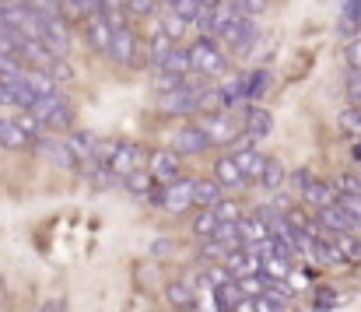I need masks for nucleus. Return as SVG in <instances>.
<instances>
[{"label": "nucleus", "instance_id": "nucleus-1", "mask_svg": "<svg viewBox=\"0 0 361 312\" xmlns=\"http://www.w3.org/2000/svg\"><path fill=\"white\" fill-rule=\"evenodd\" d=\"M225 42L218 35H200L193 46H190V60H193V71L204 74V78H225L228 74V56L221 49Z\"/></svg>", "mask_w": 361, "mask_h": 312}, {"label": "nucleus", "instance_id": "nucleus-2", "mask_svg": "<svg viewBox=\"0 0 361 312\" xmlns=\"http://www.w3.org/2000/svg\"><path fill=\"white\" fill-rule=\"evenodd\" d=\"M221 42H225V49H232L235 56H249L252 53V46L259 42V28H256V21L252 18H245V14H232L225 25H221V35H218Z\"/></svg>", "mask_w": 361, "mask_h": 312}, {"label": "nucleus", "instance_id": "nucleus-3", "mask_svg": "<svg viewBox=\"0 0 361 312\" xmlns=\"http://www.w3.org/2000/svg\"><path fill=\"white\" fill-rule=\"evenodd\" d=\"M109 56H113L116 64H123V67H147V64H151V49L137 39V32H133L130 25L116 28Z\"/></svg>", "mask_w": 361, "mask_h": 312}, {"label": "nucleus", "instance_id": "nucleus-4", "mask_svg": "<svg viewBox=\"0 0 361 312\" xmlns=\"http://www.w3.org/2000/svg\"><path fill=\"white\" fill-rule=\"evenodd\" d=\"M32 112L46 123V130H74V105H71V99H63L60 92L35 99Z\"/></svg>", "mask_w": 361, "mask_h": 312}, {"label": "nucleus", "instance_id": "nucleus-5", "mask_svg": "<svg viewBox=\"0 0 361 312\" xmlns=\"http://www.w3.org/2000/svg\"><path fill=\"white\" fill-rule=\"evenodd\" d=\"M200 130L211 137V148H225L239 137V126L232 119V112H204L200 116Z\"/></svg>", "mask_w": 361, "mask_h": 312}, {"label": "nucleus", "instance_id": "nucleus-6", "mask_svg": "<svg viewBox=\"0 0 361 312\" xmlns=\"http://www.w3.org/2000/svg\"><path fill=\"white\" fill-rule=\"evenodd\" d=\"M35 151H39L49 165H56V169H78V165H81V158L74 155V148H71L67 137H39V140H35Z\"/></svg>", "mask_w": 361, "mask_h": 312}, {"label": "nucleus", "instance_id": "nucleus-7", "mask_svg": "<svg viewBox=\"0 0 361 312\" xmlns=\"http://www.w3.org/2000/svg\"><path fill=\"white\" fill-rule=\"evenodd\" d=\"M151 200L161 204L165 210H172V214H183L186 208H193V179H176L165 190H158Z\"/></svg>", "mask_w": 361, "mask_h": 312}, {"label": "nucleus", "instance_id": "nucleus-8", "mask_svg": "<svg viewBox=\"0 0 361 312\" xmlns=\"http://www.w3.org/2000/svg\"><path fill=\"white\" fill-rule=\"evenodd\" d=\"M169 148L179 151V155H204L211 148V137L200 130V123L197 126H179L176 133H169Z\"/></svg>", "mask_w": 361, "mask_h": 312}, {"label": "nucleus", "instance_id": "nucleus-9", "mask_svg": "<svg viewBox=\"0 0 361 312\" xmlns=\"http://www.w3.org/2000/svg\"><path fill=\"white\" fill-rule=\"evenodd\" d=\"M147 169L154 172V179H158L161 186H169V183L183 179L179 151H172V148H161V151H154V155H151V162H147Z\"/></svg>", "mask_w": 361, "mask_h": 312}, {"label": "nucleus", "instance_id": "nucleus-10", "mask_svg": "<svg viewBox=\"0 0 361 312\" xmlns=\"http://www.w3.org/2000/svg\"><path fill=\"white\" fill-rule=\"evenodd\" d=\"M147 162H151V155L144 151V148H137V144H130V140H120V151H116V158L109 162V169L116 172V176H130V172H137V169H147Z\"/></svg>", "mask_w": 361, "mask_h": 312}, {"label": "nucleus", "instance_id": "nucleus-11", "mask_svg": "<svg viewBox=\"0 0 361 312\" xmlns=\"http://www.w3.org/2000/svg\"><path fill=\"white\" fill-rule=\"evenodd\" d=\"M78 172L85 176V183L92 186V190H113V186H120L123 176H116L106 162H99V158H85L81 165H78Z\"/></svg>", "mask_w": 361, "mask_h": 312}, {"label": "nucleus", "instance_id": "nucleus-12", "mask_svg": "<svg viewBox=\"0 0 361 312\" xmlns=\"http://www.w3.org/2000/svg\"><path fill=\"white\" fill-rule=\"evenodd\" d=\"M225 267L235 274V277H249V274H263V253L252 249V246H239L225 256Z\"/></svg>", "mask_w": 361, "mask_h": 312}, {"label": "nucleus", "instance_id": "nucleus-13", "mask_svg": "<svg viewBox=\"0 0 361 312\" xmlns=\"http://www.w3.org/2000/svg\"><path fill=\"white\" fill-rule=\"evenodd\" d=\"M113 35H116V28L109 25V18H106L102 11H95V14L85 21V39H88L92 49L109 53V49H113Z\"/></svg>", "mask_w": 361, "mask_h": 312}, {"label": "nucleus", "instance_id": "nucleus-14", "mask_svg": "<svg viewBox=\"0 0 361 312\" xmlns=\"http://www.w3.org/2000/svg\"><path fill=\"white\" fill-rule=\"evenodd\" d=\"M0 85H4V92L11 95V102L18 105V109H32L35 99H39V95L32 92V85L25 81V67H21V71H14V74H4V78H0Z\"/></svg>", "mask_w": 361, "mask_h": 312}, {"label": "nucleus", "instance_id": "nucleus-15", "mask_svg": "<svg viewBox=\"0 0 361 312\" xmlns=\"http://www.w3.org/2000/svg\"><path fill=\"white\" fill-rule=\"evenodd\" d=\"M316 224H319L323 232H330V235H337V232H355V214L337 200V204L319 210V221H316Z\"/></svg>", "mask_w": 361, "mask_h": 312}, {"label": "nucleus", "instance_id": "nucleus-16", "mask_svg": "<svg viewBox=\"0 0 361 312\" xmlns=\"http://www.w3.org/2000/svg\"><path fill=\"white\" fill-rule=\"evenodd\" d=\"M67 18H42V39L53 49V56H67L71 53V35H67Z\"/></svg>", "mask_w": 361, "mask_h": 312}, {"label": "nucleus", "instance_id": "nucleus-17", "mask_svg": "<svg viewBox=\"0 0 361 312\" xmlns=\"http://www.w3.org/2000/svg\"><path fill=\"white\" fill-rule=\"evenodd\" d=\"M245 133H249L252 140L270 137V133H274V116H270L263 105L249 102V105H245Z\"/></svg>", "mask_w": 361, "mask_h": 312}, {"label": "nucleus", "instance_id": "nucleus-18", "mask_svg": "<svg viewBox=\"0 0 361 312\" xmlns=\"http://www.w3.org/2000/svg\"><path fill=\"white\" fill-rule=\"evenodd\" d=\"M214 179L225 186V190H242L249 179H245V172L239 169V162L232 158V155H221L218 162H214Z\"/></svg>", "mask_w": 361, "mask_h": 312}, {"label": "nucleus", "instance_id": "nucleus-19", "mask_svg": "<svg viewBox=\"0 0 361 312\" xmlns=\"http://www.w3.org/2000/svg\"><path fill=\"white\" fill-rule=\"evenodd\" d=\"M239 232H242V242L245 246H256V242H267L270 239V221L256 214H242L239 217Z\"/></svg>", "mask_w": 361, "mask_h": 312}, {"label": "nucleus", "instance_id": "nucleus-20", "mask_svg": "<svg viewBox=\"0 0 361 312\" xmlns=\"http://www.w3.org/2000/svg\"><path fill=\"white\" fill-rule=\"evenodd\" d=\"M221 190L225 186L218 179H193V208H218Z\"/></svg>", "mask_w": 361, "mask_h": 312}, {"label": "nucleus", "instance_id": "nucleus-21", "mask_svg": "<svg viewBox=\"0 0 361 312\" xmlns=\"http://www.w3.org/2000/svg\"><path fill=\"white\" fill-rule=\"evenodd\" d=\"M232 158L239 162V169H242V172H245V179H249V183H259V179H263V169H267V158H263V155H259L256 148H242V151H235Z\"/></svg>", "mask_w": 361, "mask_h": 312}, {"label": "nucleus", "instance_id": "nucleus-22", "mask_svg": "<svg viewBox=\"0 0 361 312\" xmlns=\"http://www.w3.org/2000/svg\"><path fill=\"white\" fill-rule=\"evenodd\" d=\"M302 197H305V204L309 208H316V210H323V208H330V204H337V186H330V183H309L305 190H302Z\"/></svg>", "mask_w": 361, "mask_h": 312}, {"label": "nucleus", "instance_id": "nucleus-23", "mask_svg": "<svg viewBox=\"0 0 361 312\" xmlns=\"http://www.w3.org/2000/svg\"><path fill=\"white\" fill-rule=\"evenodd\" d=\"M25 81L32 85V92L42 99V95H56V78L49 74V67H25Z\"/></svg>", "mask_w": 361, "mask_h": 312}, {"label": "nucleus", "instance_id": "nucleus-24", "mask_svg": "<svg viewBox=\"0 0 361 312\" xmlns=\"http://www.w3.org/2000/svg\"><path fill=\"white\" fill-rule=\"evenodd\" d=\"M123 186L133 193V197H154L158 190V179H154V172L151 169H137V172H130L126 179H123Z\"/></svg>", "mask_w": 361, "mask_h": 312}, {"label": "nucleus", "instance_id": "nucleus-25", "mask_svg": "<svg viewBox=\"0 0 361 312\" xmlns=\"http://www.w3.org/2000/svg\"><path fill=\"white\" fill-rule=\"evenodd\" d=\"M154 71H169V74H193V60H190V49L183 46H172L169 56L154 67Z\"/></svg>", "mask_w": 361, "mask_h": 312}, {"label": "nucleus", "instance_id": "nucleus-26", "mask_svg": "<svg viewBox=\"0 0 361 312\" xmlns=\"http://www.w3.org/2000/svg\"><path fill=\"white\" fill-rule=\"evenodd\" d=\"M28 133L14 123V119H0V148H11V151H21V148H28Z\"/></svg>", "mask_w": 361, "mask_h": 312}, {"label": "nucleus", "instance_id": "nucleus-27", "mask_svg": "<svg viewBox=\"0 0 361 312\" xmlns=\"http://www.w3.org/2000/svg\"><path fill=\"white\" fill-rule=\"evenodd\" d=\"M218 224H221L218 210H214V208H200V214L193 217V235H200V239H211V235L218 232Z\"/></svg>", "mask_w": 361, "mask_h": 312}, {"label": "nucleus", "instance_id": "nucleus-28", "mask_svg": "<svg viewBox=\"0 0 361 312\" xmlns=\"http://www.w3.org/2000/svg\"><path fill=\"white\" fill-rule=\"evenodd\" d=\"M334 242H337V249L344 253L348 263H361V239L355 235V232H337Z\"/></svg>", "mask_w": 361, "mask_h": 312}, {"label": "nucleus", "instance_id": "nucleus-29", "mask_svg": "<svg viewBox=\"0 0 361 312\" xmlns=\"http://www.w3.org/2000/svg\"><path fill=\"white\" fill-rule=\"evenodd\" d=\"M67 140H71L74 155H78V158L85 162V158H92V151H95V140H99V137H92L88 130H78V126H74V130L67 133Z\"/></svg>", "mask_w": 361, "mask_h": 312}, {"label": "nucleus", "instance_id": "nucleus-30", "mask_svg": "<svg viewBox=\"0 0 361 312\" xmlns=\"http://www.w3.org/2000/svg\"><path fill=\"white\" fill-rule=\"evenodd\" d=\"M263 274H267L270 281H288L291 260H284V256H277V253H267V256H263Z\"/></svg>", "mask_w": 361, "mask_h": 312}, {"label": "nucleus", "instance_id": "nucleus-31", "mask_svg": "<svg viewBox=\"0 0 361 312\" xmlns=\"http://www.w3.org/2000/svg\"><path fill=\"white\" fill-rule=\"evenodd\" d=\"M165 295H169V302L176 306V309H190L197 299H193V292H190V284L186 281H172L169 288H165Z\"/></svg>", "mask_w": 361, "mask_h": 312}, {"label": "nucleus", "instance_id": "nucleus-32", "mask_svg": "<svg viewBox=\"0 0 361 312\" xmlns=\"http://www.w3.org/2000/svg\"><path fill=\"white\" fill-rule=\"evenodd\" d=\"M361 28V0H344V14H341V35H351Z\"/></svg>", "mask_w": 361, "mask_h": 312}, {"label": "nucleus", "instance_id": "nucleus-33", "mask_svg": "<svg viewBox=\"0 0 361 312\" xmlns=\"http://www.w3.org/2000/svg\"><path fill=\"white\" fill-rule=\"evenodd\" d=\"M214 239H218V242H225L228 249L245 246V242H242V232H239V221H221V224H218V232H214Z\"/></svg>", "mask_w": 361, "mask_h": 312}, {"label": "nucleus", "instance_id": "nucleus-34", "mask_svg": "<svg viewBox=\"0 0 361 312\" xmlns=\"http://www.w3.org/2000/svg\"><path fill=\"white\" fill-rule=\"evenodd\" d=\"M186 85V74H169V71H154V92L158 95H169L176 88Z\"/></svg>", "mask_w": 361, "mask_h": 312}, {"label": "nucleus", "instance_id": "nucleus-35", "mask_svg": "<svg viewBox=\"0 0 361 312\" xmlns=\"http://www.w3.org/2000/svg\"><path fill=\"white\" fill-rule=\"evenodd\" d=\"M14 123H18V126H21V130H25V133H28L32 140H39V133L46 130V123H42V119H39V116H35L32 109H21V112L14 116Z\"/></svg>", "mask_w": 361, "mask_h": 312}, {"label": "nucleus", "instance_id": "nucleus-36", "mask_svg": "<svg viewBox=\"0 0 361 312\" xmlns=\"http://www.w3.org/2000/svg\"><path fill=\"white\" fill-rule=\"evenodd\" d=\"M281 183H284V165H281L277 158H267V169H263L259 186H263V190H281Z\"/></svg>", "mask_w": 361, "mask_h": 312}, {"label": "nucleus", "instance_id": "nucleus-37", "mask_svg": "<svg viewBox=\"0 0 361 312\" xmlns=\"http://www.w3.org/2000/svg\"><path fill=\"white\" fill-rule=\"evenodd\" d=\"M186 25H190V21H186L183 14L169 11V14H165V21H161V32H165L172 42H179V39H183V32H186Z\"/></svg>", "mask_w": 361, "mask_h": 312}, {"label": "nucleus", "instance_id": "nucleus-38", "mask_svg": "<svg viewBox=\"0 0 361 312\" xmlns=\"http://www.w3.org/2000/svg\"><path fill=\"white\" fill-rule=\"evenodd\" d=\"M270 88V71H252L249 74V102H259Z\"/></svg>", "mask_w": 361, "mask_h": 312}, {"label": "nucleus", "instance_id": "nucleus-39", "mask_svg": "<svg viewBox=\"0 0 361 312\" xmlns=\"http://www.w3.org/2000/svg\"><path fill=\"white\" fill-rule=\"evenodd\" d=\"M341 306V295L334 292V288H316V295H312V312H330Z\"/></svg>", "mask_w": 361, "mask_h": 312}, {"label": "nucleus", "instance_id": "nucleus-40", "mask_svg": "<svg viewBox=\"0 0 361 312\" xmlns=\"http://www.w3.org/2000/svg\"><path fill=\"white\" fill-rule=\"evenodd\" d=\"M172 46H176V42H172L165 32H158V35L151 39V46H147V49H151V67H158V64L169 56V49H172Z\"/></svg>", "mask_w": 361, "mask_h": 312}, {"label": "nucleus", "instance_id": "nucleus-41", "mask_svg": "<svg viewBox=\"0 0 361 312\" xmlns=\"http://www.w3.org/2000/svg\"><path fill=\"white\" fill-rule=\"evenodd\" d=\"M239 288H242V295L259 299V295L267 292V274H249V277H239Z\"/></svg>", "mask_w": 361, "mask_h": 312}, {"label": "nucleus", "instance_id": "nucleus-42", "mask_svg": "<svg viewBox=\"0 0 361 312\" xmlns=\"http://www.w3.org/2000/svg\"><path fill=\"white\" fill-rule=\"evenodd\" d=\"M341 130L351 133V137H361V105H351L341 112Z\"/></svg>", "mask_w": 361, "mask_h": 312}, {"label": "nucleus", "instance_id": "nucleus-43", "mask_svg": "<svg viewBox=\"0 0 361 312\" xmlns=\"http://www.w3.org/2000/svg\"><path fill=\"white\" fill-rule=\"evenodd\" d=\"M116 151H120V140H95V151H92V158H99V162H113L116 158Z\"/></svg>", "mask_w": 361, "mask_h": 312}, {"label": "nucleus", "instance_id": "nucleus-44", "mask_svg": "<svg viewBox=\"0 0 361 312\" xmlns=\"http://www.w3.org/2000/svg\"><path fill=\"white\" fill-rule=\"evenodd\" d=\"M232 281H235V274H232L228 267H211V270H207V284H211L214 292L225 288V284H232Z\"/></svg>", "mask_w": 361, "mask_h": 312}, {"label": "nucleus", "instance_id": "nucleus-45", "mask_svg": "<svg viewBox=\"0 0 361 312\" xmlns=\"http://www.w3.org/2000/svg\"><path fill=\"white\" fill-rule=\"evenodd\" d=\"M49 74H53V78H56L60 85H67V81H74V67H71V64H67L63 56H56V60L49 64Z\"/></svg>", "mask_w": 361, "mask_h": 312}, {"label": "nucleus", "instance_id": "nucleus-46", "mask_svg": "<svg viewBox=\"0 0 361 312\" xmlns=\"http://www.w3.org/2000/svg\"><path fill=\"white\" fill-rule=\"evenodd\" d=\"M123 7H126V14L147 18V14H154V11H158V0H126Z\"/></svg>", "mask_w": 361, "mask_h": 312}, {"label": "nucleus", "instance_id": "nucleus-47", "mask_svg": "<svg viewBox=\"0 0 361 312\" xmlns=\"http://www.w3.org/2000/svg\"><path fill=\"white\" fill-rule=\"evenodd\" d=\"M235 11L245 18H259L267 11V0H235Z\"/></svg>", "mask_w": 361, "mask_h": 312}, {"label": "nucleus", "instance_id": "nucleus-48", "mask_svg": "<svg viewBox=\"0 0 361 312\" xmlns=\"http://www.w3.org/2000/svg\"><path fill=\"white\" fill-rule=\"evenodd\" d=\"M172 11H176V14H183L186 21H197V14H200V0H176V4H172Z\"/></svg>", "mask_w": 361, "mask_h": 312}, {"label": "nucleus", "instance_id": "nucleus-49", "mask_svg": "<svg viewBox=\"0 0 361 312\" xmlns=\"http://www.w3.org/2000/svg\"><path fill=\"white\" fill-rule=\"evenodd\" d=\"M25 64H21V56L18 53H0V78L4 74H14V71H21Z\"/></svg>", "mask_w": 361, "mask_h": 312}, {"label": "nucleus", "instance_id": "nucleus-50", "mask_svg": "<svg viewBox=\"0 0 361 312\" xmlns=\"http://www.w3.org/2000/svg\"><path fill=\"white\" fill-rule=\"evenodd\" d=\"M214 210H218V217H221V221H239L242 217V208L235 204V200H221Z\"/></svg>", "mask_w": 361, "mask_h": 312}, {"label": "nucleus", "instance_id": "nucleus-51", "mask_svg": "<svg viewBox=\"0 0 361 312\" xmlns=\"http://www.w3.org/2000/svg\"><path fill=\"white\" fill-rule=\"evenodd\" d=\"M337 200L351 210V214H355V221H358V217H361V193H341Z\"/></svg>", "mask_w": 361, "mask_h": 312}, {"label": "nucleus", "instance_id": "nucleus-52", "mask_svg": "<svg viewBox=\"0 0 361 312\" xmlns=\"http://www.w3.org/2000/svg\"><path fill=\"white\" fill-rule=\"evenodd\" d=\"M344 56H348V64H351V67H355V71H361V42H351V46H348V53H344Z\"/></svg>", "mask_w": 361, "mask_h": 312}, {"label": "nucleus", "instance_id": "nucleus-53", "mask_svg": "<svg viewBox=\"0 0 361 312\" xmlns=\"http://www.w3.org/2000/svg\"><path fill=\"white\" fill-rule=\"evenodd\" d=\"M172 246H176L172 239H158V242L151 246V256H169V253H172Z\"/></svg>", "mask_w": 361, "mask_h": 312}, {"label": "nucleus", "instance_id": "nucleus-54", "mask_svg": "<svg viewBox=\"0 0 361 312\" xmlns=\"http://www.w3.org/2000/svg\"><path fill=\"white\" fill-rule=\"evenodd\" d=\"M232 312H259V306H256V299L245 295V299H239V302L232 306Z\"/></svg>", "mask_w": 361, "mask_h": 312}, {"label": "nucleus", "instance_id": "nucleus-55", "mask_svg": "<svg viewBox=\"0 0 361 312\" xmlns=\"http://www.w3.org/2000/svg\"><path fill=\"white\" fill-rule=\"evenodd\" d=\"M348 92H351L355 99H361V71H355V74H351V81H348Z\"/></svg>", "mask_w": 361, "mask_h": 312}, {"label": "nucleus", "instance_id": "nucleus-56", "mask_svg": "<svg viewBox=\"0 0 361 312\" xmlns=\"http://www.w3.org/2000/svg\"><path fill=\"white\" fill-rule=\"evenodd\" d=\"M42 312H67V302H63V299H49V302L42 306Z\"/></svg>", "mask_w": 361, "mask_h": 312}]
</instances>
